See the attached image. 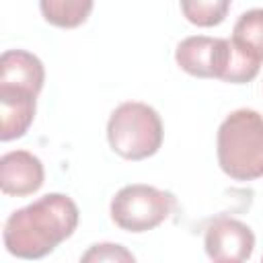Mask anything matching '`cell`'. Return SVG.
<instances>
[{
	"mask_svg": "<svg viewBox=\"0 0 263 263\" xmlns=\"http://www.w3.org/2000/svg\"><path fill=\"white\" fill-rule=\"evenodd\" d=\"M37 95L16 88H0V140L10 142L23 138L33 119H35V103Z\"/></svg>",
	"mask_w": 263,
	"mask_h": 263,
	"instance_id": "9c48e42d",
	"label": "cell"
},
{
	"mask_svg": "<svg viewBox=\"0 0 263 263\" xmlns=\"http://www.w3.org/2000/svg\"><path fill=\"white\" fill-rule=\"evenodd\" d=\"M232 41L242 51L263 62V8H251L238 16L232 29Z\"/></svg>",
	"mask_w": 263,
	"mask_h": 263,
	"instance_id": "8fae6325",
	"label": "cell"
},
{
	"mask_svg": "<svg viewBox=\"0 0 263 263\" xmlns=\"http://www.w3.org/2000/svg\"><path fill=\"white\" fill-rule=\"evenodd\" d=\"M162 121L154 107L127 101L115 107L107 121V140L115 154L125 160H144L162 146Z\"/></svg>",
	"mask_w": 263,
	"mask_h": 263,
	"instance_id": "277c9868",
	"label": "cell"
},
{
	"mask_svg": "<svg viewBox=\"0 0 263 263\" xmlns=\"http://www.w3.org/2000/svg\"><path fill=\"white\" fill-rule=\"evenodd\" d=\"M177 210V197L171 191L132 183L121 187L109 205L111 220L125 232H148L160 226Z\"/></svg>",
	"mask_w": 263,
	"mask_h": 263,
	"instance_id": "5b68a950",
	"label": "cell"
},
{
	"mask_svg": "<svg viewBox=\"0 0 263 263\" xmlns=\"http://www.w3.org/2000/svg\"><path fill=\"white\" fill-rule=\"evenodd\" d=\"M218 164L234 181L263 177V115L255 109L232 111L218 127Z\"/></svg>",
	"mask_w": 263,
	"mask_h": 263,
	"instance_id": "3957f363",
	"label": "cell"
},
{
	"mask_svg": "<svg viewBox=\"0 0 263 263\" xmlns=\"http://www.w3.org/2000/svg\"><path fill=\"white\" fill-rule=\"evenodd\" d=\"M230 2L232 0H181V12L191 25L208 29L226 18Z\"/></svg>",
	"mask_w": 263,
	"mask_h": 263,
	"instance_id": "7c38bea8",
	"label": "cell"
},
{
	"mask_svg": "<svg viewBox=\"0 0 263 263\" xmlns=\"http://www.w3.org/2000/svg\"><path fill=\"white\" fill-rule=\"evenodd\" d=\"M45 68L37 55L25 49H6L0 58V88H16L39 95Z\"/></svg>",
	"mask_w": 263,
	"mask_h": 263,
	"instance_id": "ba28073f",
	"label": "cell"
},
{
	"mask_svg": "<svg viewBox=\"0 0 263 263\" xmlns=\"http://www.w3.org/2000/svg\"><path fill=\"white\" fill-rule=\"evenodd\" d=\"M179 68L195 78H218L230 84H247L259 74V60L242 51L232 39L193 35L177 45Z\"/></svg>",
	"mask_w": 263,
	"mask_h": 263,
	"instance_id": "7a4b0ae2",
	"label": "cell"
},
{
	"mask_svg": "<svg viewBox=\"0 0 263 263\" xmlns=\"http://www.w3.org/2000/svg\"><path fill=\"white\" fill-rule=\"evenodd\" d=\"M203 247L212 261L240 263L251 259L255 251V234L245 222L222 216L212 220L205 228Z\"/></svg>",
	"mask_w": 263,
	"mask_h": 263,
	"instance_id": "8992f818",
	"label": "cell"
},
{
	"mask_svg": "<svg viewBox=\"0 0 263 263\" xmlns=\"http://www.w3.org/2000/svg\"><path fill=\"white\" fill-rule=\"evenodd\" d=\"M95 0H39L43 18L60 29H76L90 16Z\"/></svg>",
	"mask_w": 263,
	"mask_h": 263,
	"instance_id": "30bf717a",
	"label": "cell"
},
{
	"mask_svg": "<svg viewBox=\"0 0 263 263\" xmlns=\"http://www.w3.org/2000/svg\"><path fill=\"white\" fill-rule=\"evenodd\" d=\"M45 171L41 160L27 150H12L0 158V189L4 195L25 197L41 189Z\"/></svg>",
	"mask_w": 263,
	"mask_h": 263,
	"instance_id": "52a82bcc",
	"label": "cell"
},
{
	"mask_svg": "<svg viewBox=\"0 0 263 263\" xmlns=\"http://www.w3.org/2000/svg\"><path fill=\"white\" fill-rule=\"evenodd\" d=\"M136 257L121 245H113V242H101V245H92L82 257L80 261L84 263H101V261H134Z\"/></svg>",
	"mask_w": 263,
	"mask_h": 263,
	"instance_id": "4fadbf2b",
	"label": "cell"
},
{
	"mask_svg": "<svg viewBox=\"0 0 263 263\" xmlns=\"http://www.w3.org/2000/svg\"><path fill=\"white\" fill-rule=\"evenodd\" d=\"M78 218L72 197L47 193L8 216L2 232L4 247L18 259H41L74 234Z\"/></svg>",
	"mask_w": 263,
	"mask_h": 263,
	"instance_id": "6da1fadb",
	"label": "cell"
}]
</instances>
